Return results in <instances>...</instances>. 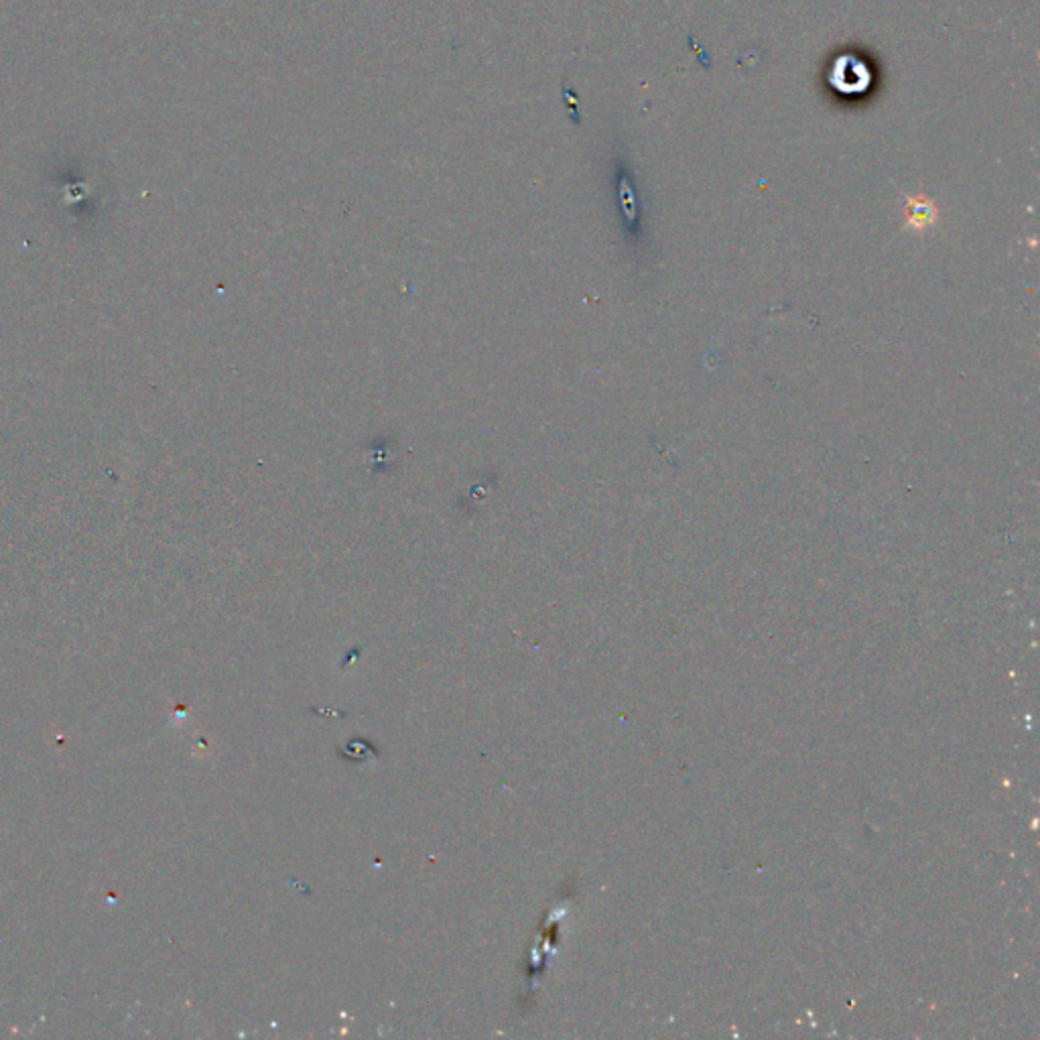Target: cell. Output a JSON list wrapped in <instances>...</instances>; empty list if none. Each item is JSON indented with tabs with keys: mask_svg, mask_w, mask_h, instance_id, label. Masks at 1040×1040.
<instances>
[{
	"mask_svg": "<svg viewBox=\"0 0 1040 1040\" xmlns=\"http://www.w3.org/2000/svg\"><path fill=\"white\" fill-rule=\"evenodd\" d=\"M906 226L913 230H925L931 228L937 222L939 210L933 200L925 198V195H917V198H908L904 206Z\"/></svg>",
	"mask_w": 1040,
	"mask_h": 1040,
	"instance_id": "1",
	"label": "cell"
}]
</instances>
